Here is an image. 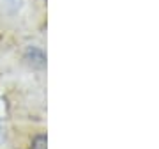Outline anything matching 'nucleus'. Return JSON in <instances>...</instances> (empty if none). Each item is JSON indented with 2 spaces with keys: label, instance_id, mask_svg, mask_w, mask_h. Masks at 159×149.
I'll use <instances>...</instances> for the list:
<instances>
[{
  "label": "nucleus",
  "instance_id": "1",
  "mask_svg": "<svg viewBox=\"0 0 159 149\" xmlns=\"http://www.w3.org/2000/svg\"><path fill=\"white\" fill-rule=\"evenodd\" d=\"M25 60L32 66V68L35 69H43L46 66V55L43 50H39V48H35V46H32V48H29L27 52H25Z\"/></svg>",
  "mask_w": 159,
  "mask_h": 149
},
{
  "label": "nucleus",
  "instance_id": "3",
  "mask_svg": "<svg viewBox=\"0 0 159 149\" xmlns=\"http://www.w3.org/2000/svg\"><path fill=\"white\" fill-rule=\"evenodd\" d=\"M4 137H6V128H4V123L0 121V144H2V140H4Z\"/></svg>",
  "mask_w": 159,
  "mask_h": 149
},
{
  "label": "nucleus",
  "instance_id": "2",
  "mask_svg": "<svg viewBox=\"0 0 159 149\" xmlns=\"http://www.w3.org/2000/svg\"><path fill=\"white\" fill-rule=\"evenodd\" d=\"M46 142H48V138H46L44 133H41V135H35L32 144H30V149H46Z\"/></svg>",
  "mask_w": 159,
  "mask_h": 149
}]
</instances>
